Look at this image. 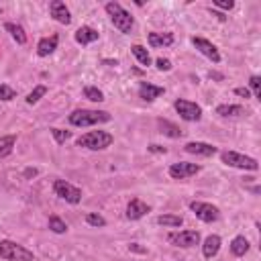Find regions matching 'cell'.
<instances>
[{
	"label": "cell",
	"instance_id": "obj_15",
	"mask_svg": "<svg viewBox=\"0 0 261 261\" xmlns=\"http://www.w3.org/2000/svg\"><path fill=\"white\" fill-rule=\"evenodd\" d=\"M166 90L162 86H155V84H149V82H141L139 86V98L145 100V102H153L155 98H160Z\"/></svg>",
	"mask_w": 261,
	"mask_h": 261
},
{
	"label": "cell",
	"instance_id": "obj_20",
	"mask_svg": "<svg viewBox=\"0 0 261 261\" xmlns=\"http://www.w3.org/2000/svg\"><path fill=\"white\" fill-rule=\"evenodd\" d=\"M217 115L229 119V117H243L245 115V109L239 107V104H221V107H217Z\"/></svg>",
	"mask_w": 261,
	"mask_h": 261
},
{
	"label": "cell",
	"instance_id": "obj_29",
	"mask_svg": "<svg viewBox=\"0 0 261 261\" xmlns=\"http://www.w3.org/2000/svg\"><path fill=\"white\" fill-rule=\"evenodd\" d=\"M45 94H47V88H45V86H37V88L27 96V104H37Z\"/></svg>",
	"mask_w": 261,
	"mask_h": 261
},
{
	"label": "cell",
	"instance_id": "obj_7",
	"mask_svg": "<svg viewBox=\"0 0 261 261\" xmlns=\"http://www.w3.org/2000/svg\"><path fill=\"white\" fill-rule=\"evenodd\" d=\"M174 109H176L178 115H180L184 121H188V123H194V121H200V119H202V109L198 107L196 102H190V100L180 98V100L174 102Z\"/></svg>",
	"mask_w": 261,
	"mask_h": 261
},
{
	"label": "cell",
	"instance_id": "obj_1",
	"mask_svg": "<svg viewBox=\"0 0 261 261\" xmlns=\"http://www.w3.org/2000/svg\"><path fill=\"white\" fill-rule=\"evenodd\" d=\"M0 259H5V261H35V255L27 247L5 239V241H0Z\"/></svg>",
	"mask_w": 261,
	"mask_h": 261
},
{
	"label": "cell",
	"instance_id": "obj_34",
	"mask_svg": "<svg viewBox=\"0 0 261 261\" xmlns=\"http://www.w3.org/2000/svg\"><path fill=\"white\" fill-rule=\"evenodd\" d=\"M155 66H158L160 72H170V70H172V62H170V60H164V58L155 60Z\"/></svg>",
	"mask_w": 261,
	"mask_h": 261
},
{
	"label": "cell",
	"instance_id": "obj_23",
	"mask_svg": "<svg viewBox=\"0 0 261 261\" xmlns=\"http://www.w3.org/2000/svg\"><path fill=\"white\" fill-rule=\"evenodd\" d=\"M247 251H249V241H247L245 237H235V239L231 241V253H233L235 257H243Z\"/></svg>",
	"mask_w": 261,
	"mask_h": 261
},
{
	"label": "cell",
	"instance_id": "obj_14",
	"mask_svg": "<svg viewBox=\"0 0 261 261\" xmlns=\"http://www.w3.org/2000/svg\"><path fill=\"white\" fill-rule=\"evenodd\" d=\"M184 149H186L188 153H192V155H202V158H211V155L219 153V149H217L215 145H211V143H200V141H192V143H188Z\"/></svg>",
	"mask_w": 261,
	"mask_h": 261
},
{
	"label": "cell",
	"instance_id": "obj_19",
	"mask_svg": "<svg viewBox=\"0 0 261 261\" xmlns=\"http://www.w3.org/2000/svg\"><path fill=\"white\" fill-rule=\"evenodd\" d=\"M149 45L151 47H168L174 43V35L172 33H149Z\"/></svg>",
	"mask_w": 261,
	"mask_h": 261
},
{
	"label": "cell",
	"instance_id": "obj_24",
	"mask_svg": "<svg viewBox=\"0 0 261 261\" xmlns=\"http://www.w3.org/2000/svg\"><path fill=\"white\" fill-rule=\"evenodd\" d=\"M158 127L162 129V133H164V135H168V137H172V139L182 137V129H180V127H176V125H174V123H170V121L160 119V121H158Z\"/></svg>",
	"mask_w": 261,
	"mask_h": 261
},
{
	"label": "cell",
	"instance_id": "obj_13",
	"mask_svg": "<svg viewBox=\"0 0 261 261\" xmlns=\"http://www.w3.org/2000/svg\"><path fill=\"white\" fill-rule=\"evenodd\" d=\"M149 211H151V208H149L143 200L133 198V200L129 202V206H127V219H129V221H139V219H143Z\"/></svg>",
	"mask_w": 261,
	"mask_h": 261
},
{
	"label": "cell",
	"instance_id": "obj_33",
	"mask_svg": "<svg viewBox=\"0 0 261 261\" xmlns=\"http://www.w3.org/2000/svg\"><path fill=\"white\" fill-rule=\"evenodd\" d=\"M51 135H54V139L62 145V143H66L70 137H72V133L70 131H64V129H51Z\"/></svg>",
	"mask_w": 261,
	"mask_h": 261
},
{
	"label": "cell",
	"instance_id": "obj_10",
	"mask_svg": "<svg viewBox=\"0 0 261 261\" xmlns=\"http://www.w3.org/2000/svg\"><path fill=\"white\" fill-rule=\"evenodd\" d=\"M192 43H194V47L200 51L202 56H206L208 60H211L213 64H219L221 62V54H219V49H217V45H213L208 39H202V37H192Z\"/></svg>",
	"mask_w": 261,
	"mask_h": 261
},
{
	"label": "cell",
	"instance_id": "obj_12",
	"mask_svg": "<svg viewBox=\"0 0 261 261\" xmlns=\"http://www.w3.org/2000/svg\"><path fill=\"white\" fill-rule=\"evenodd\" d=\"M49 13H51V17H54L58 23H62V25H70L72 23V15H70L66 3H62V0H54V3L49 5Z\"/></svg>",
	"mask_w": 261,
	"mask_h": 261
},
{
	"label": "cell",
	"instance_id": "obj_17",
	"mask_svg": "<svg viewBox=\"0 0 261 261\" xmlns=\"http://www.w3.org/2000/svg\"><path fill=\"white\" fill-rule=\"evenodd\" d=\"M221 251V237L219 235H211V237H206L204 245H202V253L206 259H213L217 253Z\"/></svg>",
	"mask_w": 261,
	"mask_h": 261
},
{
	"label": "cell",
	"instance_id": "obj_11",
	"mask_svg": "<svg viewBox=\"0 0 261 261\" xmlns=\"http://www.w3.org/2000/svg\"><path fill=\"white\" fill-rule=\"evenodd\" d=\"M198 172H200V166L188 164V162H180V164H172L170 166V176L174 180H186L190 176H196Z\"/></svg>",
	"mask_w": 261,
	"mask_h": 261
},
{
	"label": "cell",
	"instance_id": "obj_28",
	"mask_svg": "<svg viewBox=\"0 0 261 261\" xmlns=\"http://www.w3.org/2000/svg\"><path fill=\"white\" fill-rule=\"evenodd\" d=\"M84 96L88 100H92V102H104V94L98 88H94V86H86L84 88Z\"/></svg>",
	"mask_w": 261,
	"mask_h": 261
},
{
	"label": "cell",
	"instance_id": "obj_30",
	"mask_svg": "<svg viewBox=\"0 0 261 261\" xmlns=\"http://www.w3.org/2000/svg\"><path fill=\"white\" fill-rule=\"evenodd\" d=\"M86 223L90 227H107V221H104V217H100L96 213H88L86 215Z\"/></svg>",
	"mask_w": 261,
	"mask_h": 261
},
{
	"label": "cell",
	"instance_id": "obj_16",
	"mask_svg": "<svg viewBox=\"0 0 261 261\" xmlns=\"http://www.w3.org/2000/svg\"><path fill=\"white\" fill-rule=\"evenodd\" d=\"M58 43H60V37H58V35H51V37L41 39L39 45H37V56H39V58L51 56V54H54V51L58 49Z\"/></svg>",
	"mask_w": 261,
	"mask_h": 261
},
{
	"label": "cell",
	"instance_id": "obj_37",
	"mask_svg": "<svg viewBox=\"0 0 261 261\" xmlns=\"http://www.w3.org/2000/svg\"><path fill=\"white\" fill-rule=\"evenodd\" d=\"M149 151H151V153H166L168 149L162 147V145H149Z\"/></svg>",
	"mask_w": 261,
	"mask_h": 261
},
{
	"label": "cell",
	"instance_id": "obj_32",
	"mask_svg": "<svg viewBox=\"0 0 261 261\" xmlns=\"http://www.w3.org/2000/svg\"><path fill=\"white\" fill-rule=\"evenodd\" d=\"M249 86H251V90H253V96H255L257 100H261V78H259V76H251Z\"/></svg>",
	"mask_w": 261,
	"mask_h": 261
},
{
	"label": "cell",
	"instance_id": "obj_9",
	"mask_svg": "<svg viewBox=\"0 0 261 261\" xmlns=\"http://www.w3.org/2000/svg\"><path fill=\"white\" fill-rule=\"evenodd\" d=\"M168 241L176 247L190 249V247H196L200 243V233L198 231H180V233H172L168 237Z\"/></svg>",
	"mask_w": 261,
	"mask_h": 261
},
{
	"label": "cell",
	"instance_id": "obj_3",
	"mask_svg": "<svg viewBox=\"0 0 261 261\" xmlns=\"http://www.w3.org/2000/svg\"><path fill=\"white\" fill-rule=\"evenodd\" d=\"M111 115L107 111H74L70 115V123L74 127H90V125H98V123H109Z\"/></svg>",
	"mask_w": 261,
	"mask_h": 261
},
{
	"label": "cell",
	"instance_id": "obj_27",
	"mask_svg": "<svg viewBox=\"0 0 261 261\" xmlns=\"http://www.w3.org/2000/svg\"><path fill=\"white\" fill-rule=\"evenodd\" d=\"M49 229L54 233H58V235H64L68 231V225L60 217H49Z\"/></svg>",
	"mask_w": 261,
	"mask_h": 261
},
{
	"label": "cell",
	"instance_id": "obj_21",
	"mask_svg": "<svg viewBox=\"0 0 261 261\" xmlns=\"http://www.w3.org/2000/svg\"><path fill=\"white\" fill-rule=\"evenodd\" d=\"M15 143H17V135H5L0 137V160L9 158L15 149Z\"/></svg>",
	"mask_w": 261,
	"mask_h": 261
},
{
	"label": "cell",
	"instance_id": "obj_26",
	"mask_svg": "<svg viewBox=\"0 0 261 261\" xmlns=\"http://www.w3.org/2000/svg\"><path fill=\"white\" fill-rule=\"evenodd\" d=\"M158 225L176 229V227H182L184 225V219L180 215H162V217H158Z\"/></svg>",
	"mask_w": 261,
	"mask_h": 261
},
{
	"label": "cell",
	"instance_id": "obj_38",
	"mask_svg": "<svg viewBox=\"0 0 261 261\" xmlns=\"http://www.w3.org/2000/svg\"><path fill=\"white\" fill-rule=\"evenodd\" d=\"M235 94H237V96H241V98H249V96H251V92H249L247 88H237V90H235Z\"/></svg>",
	"mask_w": 261,
	"mask_h": 261
},
{
	"label": "cell",
	"instance_id": "obj_6",
	"mask_svg": "<svg viewBox=\"0 0 261 261\" xmlns=\"http://www.w3.org/2000/svg\"><path fill=\"white\" fill-rule=\"evenodd\" d=\"M190 211L204 223H215L221 219V211L215 204H208V202H190Z\"/></svg>",
	"mask_w": 261,
	"mask_h": 261
},
{
	"label": "cell",
	"instance_id": "obj_8",
	"mask_svg": "<svg viewBox=\"0 0 261 261\" xmlns=\"http://www.w3.org/2000/svg\"><path fill=\"white\" fill-rule=\"evenodd\" d=\"M54 190H56V194H58L62 200H66V202H70V204H78V202L82 200V190L76 188L74 184L66 182V180H56Z\"/></svg>",
	"mask_w": 261,
	"mask_h": 261
},
{
	"label": "cell",
	"instance_id": "obj_25",
	"mask_svg": "<svg viewBox=\"0 0 261 261\" xmlns=\"http://www.w3.org/2000/svg\"><path fill=\"white\" fill-rule=\"evenodd\" d=\"M131 54L137 58V62L141 64V66H151V56H149V51L143 47V45H133L131 47Z\"/></svg>",
	"mask_w": 261,
	"mask_h": 261
},
{
	"label": "cell",
	"instance_id": "obj_22",
	"mask_svg": "<svg viewBox=\"0 0 261 261\" xmlns=\"http://www.w3.org/2000/svg\"><path fill=\"white\" fill-rule=\"evenodd\" d=\"M5 29L11 33V37L19 43V45H25L27 43V33H25V29L21 27V25H15V23H7L5 25Z\"/></svg>",
	"mask_w": 261,
	"mask_h": 261
},
{
	"label": "cell",
	"instance_id": "obj_18",
	"mask_svg": "<svg viewBox=\"0 0 261 261\" xmlns=\"http://www.w3.org/2000/svg\"><path fill=\"white\" fill-rule=\"evenodd\" d=\"M74 39L80 43V45H88V43H94L98 41V31L92 29V27H80L74 35Z\"/></svg>",
	"mask_w": 261,
	"mask_h": 261
},
{
	"label": "cell",
	"instance_id": "obj_31",
	"mask_svg": "<svg viewBox=\"0 0 261 261\" xmlns=\"http://www.w3.org/2000/svg\"><path fill=\"white\" fill-rule=\"evenodd\" d=\"M13 98H17V90H13V88L7 86V84H0V100L9 102V100H13Z\"/></svg>",
	"mask_w": 261,
	"mask_h": 261
},
{
	"label": "cell",
	"instance_id": "obj_5",
	"mask_svg": "<svg viewBox=\"0 0 261 261\" xmlns=\"http://www.w3.org/2000/svg\"><path fill=\"white\" fill-rule=\"evenodd\" d=\"M221 160H223L225 166H231V168H237V170H249V172H257L259 170L257 160L247 158V155L237 153V151H223Z\"/></svg>",
	"mask_w": 261,
	"mask_h": 261
},
{
	"label": "cell",
	"instance_id": "obj_36",
	"mask_svg": "<svg viewBox=\"0 0 261 261\" xmlns=\"http://www.w3.org/2000/svg\"><path fill=\"white\" fill-rule=\"evenodd\" d=\"M129 249H131V251H135V253H147V249H145V247H141L139 243H131V245H129Z\"/></svg>",
	"mask_w": 261,
	"mask_h": 261
},
{
	"label": "cell",
	"instance_id": "obj_2",
	"mask_svg": "<svg viewBox=\"0 0 261 261\" xmlns=\"http://www.w3.org/2000/svg\"><path fill=\"white\" fill-rule=\"evenodd\" d=\"M113 135L107 133V131H90L82 137H78V147H86V149H92V151H100V149H107L113 145Z\"/></svg>",
	"mask_w": 261,
	"mask_h": 261
},
{
	"label": "cell",
	"instance_id": "obj_35",
	"mask_svg": "<svg viewBox=\"0 0 261 261\" xmlns=\"http://www.w3.org/2000/svg\"><path fill=\"white\" fill-rule=\"evenodd\" d=\"M213 5H215V7H219V9H223V11H231V9H235V3H233V0H215Z\"/></svg>",
	"mask_w": 261,
	"mask_h": 261
},
{
	"label": "cell",
	"instance_id": "obj_4",
	"mask_svg": "<svg viewBox=\"0 0 261 261\" xmlns=\"http://www.w3.org/2000/svg\"><path fill=\"white\" fill-rule=\"evenodd\" d=\"M107 13H109V17H111V21H113V25L121 31V33H131V29H133V25H135V21H133V17H131V13L129 11H125L119 3H109L107 7Z\"/></svg>",
	"mask_w": 261,
	"mask_h": 261
}]
</instances>
